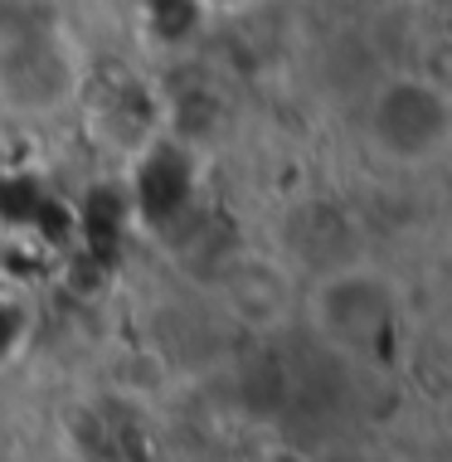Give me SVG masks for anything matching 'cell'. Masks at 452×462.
<instances>
[{
  "instance_id": "6da1fadb",
  "label": "cell",
  "mask_w": 452,
  "mask_h": 462,
  "mask_svg": "<svg viewBox=\"0 0 452 462\" xmlns=\"http://www.w3.org/2000/svg\"><path fill=\"white\" fill-rule=\"evenodd\" d=\"M307 321L326 351L346 360H374L399 331V287L384 268L350 258L317 273L307 287Z\"/></svg>"
},
{
  "instance_id": "7a4b0ae2",
  "label": "cell",
  "mask_w": 452,
  "mask_h": 462,
  "mask_svg": "<svg viewBox=\"0 0 452 462\" xmlns=\"http://www.w3.org/2000/svg\"><path fill=\"white\" fill-rule=\"evenodd\" d=\"M360 132L384 166L429 171L452 146V97L429 73H394L370 93Z\"/></svg>"
},
{
  "instance_id": "3957f363",
  "label": "cell",
  "mask_w": 452,
  "mask_h": 462,
  "mask_svg": "<svg viewBox=\"0 0 452 462\" xmlns=\"http://www.w3.org/2000/svg\"><path fill=\"white\" fill-rule=\"evenodd\" d=\"M78 93L73 49L49 24H24L0 44V97L20 112H54Z\"/></svg>"
},
{
  "instance_id": "277c9868",
  "label": "cell",
  "mask_w": 452,
  "mask_h": 462,
  "mask_svg": "<svg viewBox=\"0 0 452 462\" xmlns=\"http://www.w3.org/2000/svg\"><path fill=\"white\" fill-rule=\"evenodd\" d=\"M219 297L238 321H248V327H258V331H272L292 317L297 282H292V268H287L282 258L238 254L234 263L219 273Z\"/></svg>"
}]
</instances>
